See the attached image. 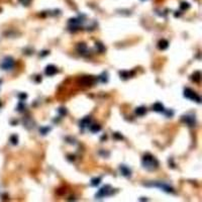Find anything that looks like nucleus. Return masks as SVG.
<instances>
[{
	"mask_svg": "<svg viewBox=\"0 0 202 202\" xmlns=\"http://www.w3.org/2000/svg\"><path fill=\"white\" fill-rule=\"evenodd\" d=\"M143 167L148 171H155L159 168V161L151 154H146L142 159Z\"/></svg>",
	"mask_w": 202,
	"mask_h": 202,
	"instance_id": "nucleus-1",
	"label": "nucleus"
},
{
	"mask_svg": "<svg viewBox=\"0 0 202 202\" xmlns=\"http://www.w3.org/2000/svg\"><path fill=\"white\" fill-rule=\"evenodd\" d=\"M184 97L188 98V99L192 100V101H195V102H197V103L201 102L200 96L198 95L194 90L190 89V88H185V89H184Z\"/></svg>",
	"mask_w": 202,
	"mask_h": 202,
	"instance_id": "nucleus-2",
	"label": "nucleus"
},
{
	"mask_svg": "<svg viewBox=\"0 0 202 202\" xmlns=\"http://www.w3.org/2000/svg\"><path fill=\"white\" fill-rule=\"evenodd\" d=\"M112 194H113V189L111 188V186L106 185V186H104V187L101 188V189L96 193V198L101 199V198L108 197V196L112 195Z\"/></svg>",
	"mask_w": 202,
	"mask_h": 202,
	"instance_id": "nucleus-3",
	"label": "nucleus"
},
{
	"mask_svg": "<svg viewBox=\"0 0 202 202\" xmlns=\"http://www.w3.org/2000/svg\"><path fill=\"white\" fill-rule=\"evenodd\" d=\"M14 67V60L11 57H5L4 59L2 60V62L0 64V68L2 70H11V69Z\"/></svg>",
	"mask_w": 202,
	"mask_h": 202,
	"instance_id": "nucleus-4",
	"label": "nucleus"
},
{
	"mask_svg": "<svg viewBox=\"0 0 202 202\" xmlns=\"http://www.w3.org/2000/svg\"><path fill=\"white\" fill-rule=\"evenodd\" d=\"M147 186H153V187H158L160 189H162L163 191L167 192V193H173L174 190L171 187L170 185L166 183H163V182H156V183H151V184H146Z\"/></svg>",
	"mask_w": 202,
	"mask_h": 202,
	"instance_id": "nucleus-5",
	"label": "nucleus"
},
{
	"mask_svg": "<svg viewBox=\"0 0 202 202\" xmlns=\"http://www.w3.org/2000/svg\"><path fill=\"white\" fill-rule=\"evenodd\" d=\"M182 121L184 123H186L188 126H194L196 124V119L195 116L192 114H186L182 116Z\"/></svg>",
	"mask_w": 202,
	"mask_h": 202,
	"instance_id": "nucleus-6",
	"label": "nucleus"
},
{
	"mask_svg": "<svg viewBox=\"0 0 202 202\" xmlns=\"http://www.w3.org/2000/svg\"><path fill=\"white\" fill-rule=\"evenodd\" d=\"M79 83L82 84V85H84V86H89V85H92V84L94 83V79L92 78V77L85 76L79 80Z\"/></svg>",
	"mask_w": 202,
	"mask_h": 202,
	"instance_id": "nucleus-7",
	"label": "nucleus"
},
{
	"mask_svg": "<svg viewBox=\"0 0 202 202\" xmlns=\"http://www.w3.org/2000/svg\"><path fill=\"white\" fill-rule=\"evenodd\" d=\"M119 171H120V173L122 174V176L126 177V178H130V177L132 176V171H130V169L128 168V167H126L125 165H121V166L119 167Z\"/></svg>",
	"mask_w": 202,
	"mask_h": 202,
	"instance_id": "nucleus-8",
	"label": "nucleus"
},
{
	"mask_svg": "<svg viewBox=\"0 0 202 202\" xmlns=\"http://www.w3.org/2000/svg\"><path fill=\"white\" fill-rule=\"evenodd\" d=\"M57 72H58L57 67H55L54 65H49V66H47V68H46V70H45V73L47 76H54Z\"/></svg>",
	"mask_w": 202,
	"mask_h": 202,
	"instance_id": "nucleus-9",
	"label": "nucleus"
},
{
	"mask_svg": "<svg viewBox=\"0 0 202 202\" xmlns=\"http://www.w3.org/2000/svg\"><path fill=\"white\" fill-rule=\"evenodd\" d=\"M77 50H78L79 54L82 56H88V48L85 44H79L78 47H77Z\"/></svg>",
	"mask_w": 202,
	"mask_h": 202,
	"instance_id": "nucleus-10",
	"label": "nucleus"
},
{
	"mask_svg": "<svg viewBox=\"0 0 202 202\" xmlns=\"http://www.w3.org/2000/svg\"><path fill=\"white\" fill-rule=\"evenodd\" d=\"M134 72H132V71H121V72H119V76H120L121 79H123V80H128V79L132 78V76H134Z\"/></svg>",
	"mask_w": 202,
	"mask_h": 202,
	"instance_id": "nucleus-11",
	"label": "nucleus"
},
{
	"mask_svg": "<svg viewBox=\"0 0 202 202\" xmlns=\"http://www.w3.org/2000/svg\"><path fill=\"white\" fill-rule=\"evenodd\" d=\"M90 123H91V118H90L89 116H87V117H85V118H83L82 120L80 121V123H79V125H80V128L83 130V128H89V125H90Z\"/></svg>",
	"mask_w": 202,
	"mask_h": 202,
	"instance_id": "nucleus-12",
	"label": "nucleus"
},
{
	"mask_svg": "<svg viewBox=\"0 0 202 202\" xmlns=\"http://www.w3.org/2000/svg\"><path fill=\"white\" fill-rule=\"evenodd\" d=\"M153 110L156 111V112H164L165 107L161 102H157V103H155V104L153 105Z\"/></svg>",
	"mask_w": 202,
	"mask_h": 202,
	"instance_id": "nucleus-13",
	"label": "nucleus"
},
{
	"mask_svg": "<svg viewBox=\"0 0 202 202\" xmlns=\"http://www.w3.org/2000/svg\"><path fill=\"white\" fill-rule=\"evenodd\" d=\"M168 47H169V42L167 40H161L159 43H158V48H159L160 50H162V51L168 49Z\"/></svg>",
	"mask_w": 202,
	"mask_h": 202,
	"instance_id": "nucleus-14",
	"label": "nucleus"
},
{
	"mask_svg": "<svg viewBox=\"0 0 202 202\" xmlns=\"http://www.w3.org/2000/svg\"><path fill=\"white\" fill-rule=\"evenodd\" d=\"M98 80L101 83H107L108 82V74H107V72H103L102 74L98 77Z\"/></svg>",
	"mask_w": 202,
	"mask_h": 202,
	"instance_id": "nucleus-15",
	"label": "nucleus"
},
{
	"mask_svg": "<svg viewBox=\"0 0 202 202\" xmlns=\"http://www.w3.org/2000/svg\"><path fill=\"white\" fill-rule=\"evenodd\" d=\"M136 114L138 115V116H143V115L146 114V112H147V109H146V107L144 106H140V107H138V108H136Z\"/></svg>",
	"mask_w": 202,
	"mask_h": 202,
	"instance_id": "nucleus-16",
	"label": "nucleus"
},
{
	"mask_svg": "<svg viewBox=\"0 0 202 202\" xmlns=\"http://www.w3.org/2000/svg\"><path fill=\"white\" fill-rule=\"evenodd\" d=\"M200 76H201V75H200V72H195L194 73L193 75H192V77H191V79H192V81H194V82H196V83H199L200 82Z\"/></svg>",
	"mask_w": 202,
	"mask_h": 202,
	"instance_id": "nucleus-17",
	"label": "nucleus"
},
{
	"mask_svg": "<svg viewBox=\"0 0 202 202\" xmlns=\"http://www.w3.org/2000/svg\"><path fill=\"white\" fill-rule=\"evenodd\" d=\"M89 130H91L92 132H98L101 130V126H100L99 124H91V125L89 126Z\"/></svg>",
	"mask_w": 202,
	"mask_h": 202,
	"instance_id": "nucleus-18",
	"label": "nucleus"
},
{
	"mask_svg": "<svg viewBox=\"0 0 202 202\" xmlns=\"http://www.w3.org/2000/svg\"><path fill=\"white\" fill-rule=\"evenodd\" d=\"M100 183H101V178H93L91 180L92 186H98Z\"/></svg>",
	"mask_w": 202,
	"mask_h": 202,
	"instance_id": "nucleus-19",
	"label": "nucleus"
},
{
	"mask_svg": "<svg viewBox=\"0 0 202 202\" xmlns=\"http://www.w3.org/2000/svg\"><path fill=\"white\" fill-rule=\"evenodd\" d=\"M50 130H51V128H48V126H47V128H40V132L43 134V136H46V134H47L48 132H50Z\"/></svg>",
	"mask_w": 202,
	"mask_h": 202,
	"instance_id": "nucleus-20",
	"label": "nucleus"
},
{
	"mask_svg": "<svg viewBox=\"0 0 202 202\" xmlns=\"http://www.w3.org/2000/svg\"><path fill=\"white\" fill-rule=\"evenodd\" d=\"M10 142L12 145H17V144H18V138H17L15 134H13V136H11V138H10Z\"/></svg>",
	"mask_w": 202,
	"mask_h": 202,
	"instance_id": "nucleus-21",
	"label": "nucleus"
},
{
	"mask_svg": "<svg viewBox=\"0 0 202 202\" xmlns=\"http://www.w3.org/2000/svg\"><path fill=\"white\" fill-rule=\"evenodd\" d=\"M189 7H190V5H189V3H187V2L181 3V5H180V8L182 9V10H186V9H188Z\"/></svg>",
	"mask_w": 202,
	"mask_h": 202,
	"instance_id": "nucleus-22",
	"label": "nucleus"
},
{
	"mask_svg": "<svg viewBox=\"0 0 202 202\" xmlns=\"http://www.w3.org/2000/svg\"><path fill=\"white\" fill-rule=\"evenodd\" d=\"M96 49H98V51L101 53V52H103L105 50V48L102 46V44H100V43H96Z\"/></svg>",
	"mask_w": 202,
	"mask_h": 202,
	"instance_id": "nucleus-23",
	"label": "nucleus"
},
{
	"mask_svg": "<svg viewBox=\"0 0 202 202\" xmlns=\"http://www.w3.org/2000/svg\"><path fill=\"white\" fill-rule=\"evenodd\" d=\"M23 109H24V105L22 104V102H20V103L18 104V106H17V110L21 112V111H23Z\"/></svg>",
	"mask_w": 202,
	"mask_h": 202,
	"instance_id": "nucleus-24",
	"label": "nucleus"
},
{
	"mask_svg": "<svg viewBox=\"0 0 202 202\" xmlns=\"http://www.w3.org/2000/svg\"><path fill=\"white\" fill-rule=\"evenodd\" d=\"M59 112L61 113L62 115H65L67 113V111H66V109H65V108H60L59 109Z\"/></svg>",
	"mask_w": 202,
	"mask_h": 202,
	"instance_id": "nucleus-25",
	"label": "nucleus"
},
{
	"mask_svg": "<svg viewBox=\"0 0 202 202\" xmlns=\"http://www.w3.org/2000/svg\"><path fill=\"white\" fill-rule=\"evenodd\" d=\"M0 106H1V102H0Z\"/></svg>",
	"mask_w": 202,
	"mask_h": 202,
	"instance_id": "nucleus-26",
	"label": "nucleus"
},
{
	"mask_svg": "<svg viewBox=\"0 0 202 202\" xmlns=\"http://www.w3.org/2000/svg\"><path fill=\"white\" fill-rule=\"evenodd\" d=\"M0 83H1V80H0Z\"/></svg>",
	"mask_w": 202,
	"mask_h": 202,
	"instance_id": "nucleus-27",
	"label": "nucleus"
}]
</instances>
